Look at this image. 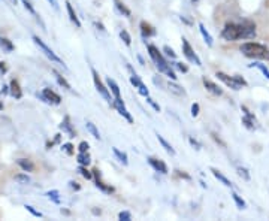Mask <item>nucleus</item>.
I'll return each mask as SVG.
<instances>
[{"label": "nucleus", "mask_w": 269, "mask_h": 221, "mask_svg": "<svg viewBox=\"0 0 269 221\" xmlns=\"http://www.w3.org/2000/svg\"><path fill=\"white\" fill-rule=\"evenodd\" d=\"M177 175H178V177H181V178H186V180H190V175H187V174H183L181 171H177Z\"/></svg>", "instance_id": "obj_47"}, {"label": "nucleus", "mask_w": 269, "mask_h": 221, "mask_svg": "<svg viewBox=\"0 0 269 221\" xmlns=\"http://www.w3.org/2000/svg\"><path fill=\"white\" fill-rule=\"evenodd\" d=\"M10 93H12V96L16 97V99H21V96H22V93H21V90H19V85H18V81H15V79L10 81Z\"/></svg>", "instance_id": "obj_26"}, {"label": "nucleus", "mask_w": 269, "mask_h": 221, "mask_svg": "<svg viewBox=\"0 0 269 221\" xmlns=\"http://www.w3.org/2000/svg\"><path fill=\"white\" fill-rule=\"evenodd\" d=\"M16 165H18L24 172H33V171H34V165L31 163V160H27V159H18V160H16Z\"/></svg>", "instance_id": "obj_20"}, {"label": "nucleus", "mask_w": 269, "mask_h": 221, "mask_svg": "<svg viewBox=\"0 0 269 221\" xmlns=\"http://www.w3.org/2000/svg\"><path fill=\"white\" fill-rule=\"evenodd\" d=\"M85 127H87V130L93 135V138H94V139H100V133H99V130H97L96 124H93L91 121H87Z\"/></svg>", "instance_id": "obj_28"}, {"label": "nucleus", "mask_w": 269, "mask_h": 221, "mask_svg": "<svg viewBox=\"0 0 269 221\" xmlns=\"http://www.w3.org/2000/svg\"><path fill=\"white\" fill-rule=\"evenodd\" d=\"M66 10H67V15H69V19L78 27V28H81V21H79V18H78V15H76V12L73 10V6L70 4V1H66Z\"/></svg>", "instance_id": "obj_14"}, {"label": "nucleus", "mask_w": 269, "mask_h": 221, "mask_svg": "<svg viewBox=\"0 0 269 221\" xmlns=\"http://www.w3.org/2000/svg\"><path fill=\"white\" fill-rule=\"evenodd\" d=\"M91 172H93V177H94V180H96V187H97V189H100L103 193H108V195L114 193V187L106 186V184L100 180V171H99V169H93Z\"/></svg>", "instance_id": "obj_11"}, {"label": "nucleus", "mask_w": 269, "mask_h": 221, "mask_svg": "<svg viewBox=\"0 0 269 221\" xmlns=\"http://www.w3.org/2000/svg\"><path fill=\"white\" fill-rule=\"evenodd\" d=\"M145 99H147V103H150V105L153 106V109H154L156 112H160V106H159V103H156V102H154V100H153V99H151L150 96H147Z\"/></svg>", "instance_id": "obj_41"}, {"label": "nucleus", "mask_w": 269, "mask_h": 221, "mask_svg": "<svg viewBox=\"0 0 269 221\" xmlns=\"http://www.w3.org/2000/svg\"><path fill=\"white\" fill-rule=\"evenodd\" d=\"M1 108H3V106H1V105H0V109H1Z\"/></svg>", "instance_id": "obj_52"}, {"label": "nucleus", "mask_w": 269, "mask_h": 221, "mask_svg": "<svg viewBox=\"0 0 269 221\" xmlns=\"http://www.w3.org/2000/svg\"><path fill=\"white\" fill-rule=\"evenodd\" d=\"M157 139H159V142L162 144V147L165 148V151H166L168 154L175 156V150L172 148V145H171V144H169V142H168V141H166L162 135H159V133H157Z\"/></svg>", "instance_id": "obj_22"}, {"label": "nucleus", "mask_w": 269, "mask_h": 221, "mask_svg": "<svg viewBox=\"0 0 269 221\" xmlns=\"http://www.w3.org/2000/svg\"><path fill=\"white\" fill-rule=\"evenodd\" d=\"M181 21H184V22H186V24H192V22H190V21H189V19H186V18H184V16H181Z\"/></svg>", "instance_id": "obj_50"}, {"label": "nucleus", "mask_w": 269, "mask_h": 221, "mask_svg": "<svg viewBox=\"0 0 269 221\" xmlns=\"http://www.w3.org/2000/svg\"><path fill=\"white\" fill-rule=\"evenodd\" d=\"M120 37H121V40L124 42L126 46H132V36L129 34L127 30H121L120 31Z\"/></svg>", "instance_id": "obj_29"}, {"label": "nucleus", "mask_w": 269, "mask_h": 221, "mask_svg": "<svg viewBox=\"0 0 269 221\" xmlns=\"http://www.w3.org/2000/svg\"><path fill=\"white\" fill-rule=\"evenodd\" d=\"M24 208H25V210H27V211H28V213H30L31 216H34V217H37V219H40V217H42V213L36 211V210H34L33 207H30V205H25Z\"/></svg>", "instance_id": "obj_40"}, {"label": "nucleus", "mask_w": 269, "mask_h": 221, "mask_svg": "<svg viewBox=\"0 0 269 221\" xmlns=\"http://www.w3.org/2000/svg\"><path fill=\"white\" fill-rule=\"evenodd\" d=\"M240 51L250 58H262V60H269V48L267 45L258 43V42H247L243 43Z\"/></svg>", "instance_id": "obj_3"}, {"label": "nucleus", "mask_w": 269, "mask_h": 221, "mask_svg": "<svg viewBox=\"0 0 269 221\" xmlns=\"http://www.w3.org/2000/svg\"><path fill=\"white\" fill-rule=\"evenodd\" d=\"M222 37L225 40L234 42L238 39H253L256 37V24L252 21L243 22H228L222 31Z\"/></svg>", "instance_id": "obj_1"}, {"label": "nucleus", "mask_w": 269, "mask_h": 221, "mask_svg": "<svg viewBox=\"0 0 269 221\" xmlns=\"http://www.w3.org/2000/svg\"><path fill=\"white\" fill-rule=\"evenodd\" d=\"M163 51H165V54H166L169 58H172V60H174V58H177V54H175V51H174V49H172L169 45H165V46H163Z\"/></svg>", "instance_id": "obj_37"}, {"label": "nucleus", "mask_w": 269, "mask_h": 221, "mask_svg": "<svg viewBox=\"0 0 269 221\" xmlns=\"http://www.w3.org/2000/svg\"><path fill=\"white\" fill-rule=\"evenodd\" d=\"M52 73H54V76H55L57 82H58V84H60V85H61L63 88H66V90L72 91V87H70V84H69V82H67V81H66V79H64V78H63V76H61V75H60L58 72H57V70H54Z\"/></svg>", "instance_id": "obj_25"}, {"label": "nucleus", "mask_w": 269, "mask_h": 221, "mask_svg": "<svg viewBox=\"0 0 269 221\" xmlns=\"http://www.w3.org/2000/svg\"><path fill=\"white\" fill-rule=\"evenodd\" d=\"M69 184H70V187H72L73 190H76V192H78V190H81V186H79L78 183H75V181H70Z\"/></svg>", "instance_id": "obj_46"}, {"label": "nucleus", "mask_w": 269, "mask_h": 221, "mask_svg": "<svg viewBox=\"0 0 269 221\" xmlns=\"http://www.w3.org/2000/svg\"><path fill=\"white\" fill-rule=\"evenodd\" d=\"M130 84H132L136 90H138L141 85H144V82H142V79L138 76V73H135V75H132V76H130Z\"/></svg>", "instance_id": "obj_30"}, {"label": "nucleus", "mask_w": 269, "mask_h": 221, "mask_svg": "<svg viewBox=\"0 0 269 221\" xmlns=\"http://www.w3.org/2000/svg\"><path fill=\"white\" fill-rule=\"evenodd\" d=\"M210 171H211V174H213V175H214V177H216V178H217V180H219V181H220L223 186H226V187H231V189L234 187V184H232V183H231V181H229V180H228V178H226V177H225V175H223V174H222L219 169H216V168H211Z\"/></svg>", "instance_id": "obj_17"}, {"label": "nucleus", "mask_w": 269, "mask_h": 221, "mask_svg": "<svg viewBox=\"0 0 269 221\" xmlns=\"http://www.w3.org/2000/svg\"><path fill=\"white\" fill-rule=\"evenodd\" d=\"M232 198H234V201H235V204H237V207H238L240 210H246V207H247V205H246V202H244V201H243V199H241L237 193H232Z\"/></svg>", "instance_id": "obj_35"}, {"label": "nucleus", "mask_w": 269, "mask_h": 221, "mask_svg": "<svg viewBox=\"0 0 269 221\" xmlns=\"http://www.w3.org/2000/svg\"><path fill=\"white\" fill-rule=\"evenodd\" d=\"M118 219L121 221H130L132 220V214H130L129 211H121V213L118 214Z\"/></svg>", "instance_id": "obj_38"}, {"label": "nucleus", "mask_w": 269, "mask_h": 221, "mask_svg": "<svg viewBox=\"0 0 269 221\" xmlns=\"http://www.w3.org/2000/svg\"><path fill=\"white\" fill-rule=\"evenodd\" d=\"M10 1H12V3H15V4H16V1H18V0H10Z\"/></svg>", "instance_id": "obj_51"}, {"label": "nucleus", "mask_w": 269, "mask_h": 221, "mask_svg": "<svg viewBox=\"0 0 269 221\" xmlns=\"http://www.w3.org/2000/svg\"><path fill=\"white\" fill-rule=\"evenodd\" d=\"M199 31H201L202 37L205 39L207 45H208V46H213V36L210 34V31H208V30L205 28V25H204L202 22H199Z\"/></svg>", "instance_id": "obj_21"}, {"label": "nucleus", "mask_w": 269, "mask_h": 221, "mask_svg": "<svg viewBox=\"0 0 269 221\" xmlns=\"http://www.w3.org/2000/svg\"><path fill=\"white\" fill-rule=\"evenodd\" d=\"M0 48L4 52H10V51H13V43L6 37H0Z\"/></svg>", "instance_id": "obj_27"}, {"label": "nucleus", "mask_w": 269, "mask_h": 221, "mask_svg": "<svg viewBox=\"0 0 269 221\" xmlns=\"http://www.w3.org/2000/svg\"><path fill=\"white\" fill-rule=\"evenodd\" d=\"M94 25L97 27V30H100V31H106V28L103 27V24H100V22H94Z\"/></svg>", "instance_id": "obj_48"}, {"label": "nucleus", "mask_w": 269, "mask_h": 221, "mask_svg": "<svg viewBox=\"0 0 269 221\" xmlns=\"http://www.w3.org/2000/svg\"><path fill=\"white\" fill-rule=\"evenodd\" d=\"M141 33H142V36L144 37H151V36H156V28L151 25V24H148L147 21H141Z\"/></svg>", "instance_id": "obj_15"}, {"label": "nucleus", "mask_w": 269, "mask_h": 221, "mask_svg": "<svg viewBox=\"0 0 269 221\" xmlns=\"http://www.w3.org/2000/svg\"><path fill=\"white\" fill-rule=\"evenodd\" d=\"M112 153H114V156L117 157V160H118L121 165H124V166L129 165V159H127V154H126V153H121L118 148H112Z\"/></svg>", "instance_id": "obj_23"}, {"label": "nucleus", "mask_w": 269, "mask_h": 221, "mask_svg": "<svg viewBox=\"0 0 269 221\" xmlns=\"http://www.w3.org/2000/svg\"><path fill=\"white\" fill-rule=\"evenodd\" d=\"M33 42L36 43V46H37V48H39V49H40V51H42V52H43L52 63H57V64L64 66L63 60H61V58H60V57H58V55H57V54H55V52H54V51H52V49H51V48H49V46H48L39 36H33Z\"/></svg>", "instance_id": "obj_5"}, {"label": "nucleus", "mask_w": 269, "mask_h": 221, "mask_svg": "<svg viewBox=\"0 0 269 221\" xmlns=\"http://www.w3.org/2000/svg\"><path fill=\"white\" fill-rule=\"evenodd\" d=\"M106 84H108V88H109V91H111V94L117 99V97H121V91H120V87H118V84L112 79V78H108L106 79Z\"/></svg>", "instance_id": "obj_18"}, {"label": "nucleus", "mask_w": 269, "mask_h": 221, "mask_svg": "<svg viewBox=\"0 0 269 221\" xmlns=\"http://www.w3.org/2000/svg\"><path fill=\"white\" fill-rule=\"evenodd\" d=\"M15 181L19 183V184H28L30 183V177L27 174H19V175H15Z\"/></svg>", "instance_id": "obj_34"}, {"label": "nucleus", "mask_w": 269, "mask_h": 221, "mask_svg": "<svg viewBox=\"0 0 269 221\" xmlns=\"http://www.w3.org/2000/svg\"><path fill=\"white\" fill-rule=\"evenodd\" d=\"M48 3L54 7V9H58V4H57V0H48Z\"/></svg>", "instance_id": "obj_49"}, {"label": "nucleus", "mask_w": 269, "mask_h": 221, "mask_svg": "<svg viewBox=\"0 0 269 221\" xmlns=\"http://www.w3.org/2000/svg\"><path fill=\"white\" fill-rule=\"evenodd\" d=\"M91 75H93V82H94V87H96V90L99 91V94L108 102V103H111L112 102V99H111V91H109V88H106L105 87V84L102 82V79H100V76H99V73L96 72V69H93L91 67Z\"/></svg>", "instance_id": "obj_6"}, {"label": "nucleus", "mask_w": 269, "mask_h": 221, "mask_svg": "<svg viewBox=\"0 0 269 221\" xmlns=\"http://www.w3.org/2000/svg\"><path fill=\"white\" fill-rule=\"evenodd\" d=\"M78 172H79L85 180H91V178H93V172H90V171L87 169V166H81V165H79Z\"/></svg>", "instance_id": "obj_31"}, {"label": "nucleus", "mask_w": 269, "mask_h": 221, "mask_svg": "<svg viewBox=\"0 0 269 221\" xmlns=\"http://www.w3.org/2000/svg\"><path fill=\"white\" fill-rule=\"evenodd\" d=\"M60 129H61L64 133H67L70 139H72V138H75V130H73V127H72V124H70V118H69L67 115H66V117H64V120L61 121Z\"/></svg>", "instance_id": "obj_16"}, {"label": "nucleus", "mask_w": 269, "mask_h": 221, "mask_svg": "<svg viewBox=\"0 0 269 221\" xmlns=\"http://www.w3.org/2000/svg\"><path fill=\"white\" fill-rule=\"evenodd\" d=\"M204 81V85H205V88L210 91V93H213V94H216V96H222L223 94V90L217 85V84H214L211 79H208V78H204L202 79Z\"/></svg>", "instance_id": "obj_13"}, {"label": "nucleus", "mask_w": 269, "mask_h": 221, "mask_svg": "<svg viewBox=\"0 0 269 221\" xmlns=\"http://www.w3.org/2000/svg\"><path fill=\"white\" fill-rule=\"evenodd\" d=\"M174 66H175L180 72H183V73H187V72H189V67H187V64H184V63H174Z\"/></svg>", "instance_id": "obj_43"}, {"label": "nucleus", "mask_w": 269, "mask_h": 221, "mask_svg": "<svg viewBox=\"0 0 269 221\" xmlns=\"http://www.w3.org/2000/svg\"><path fill=\"white\" fill-rule=\"evenodd\" d=\"M216 76H217L220 81H223L228 87H231L232 90H235V91L241 90L243 87H247V81H246L244 78H241L240 75L229 76V75H226V73H223V72H217Z\"/></svg>", "instance_id": "obj_4"}, {"label": "nucleus", "mask_w": 269, "mask_h": 221, "mask_svg": "<svg viewBox=\"0 0 269 221\" xmlns=\"http://www.w3.org/2000/svg\"><path fill=\"white\" fill-rule=\"evenodd\" d=\"M112 105H114V108L117 109V112L124 118V120H127L130 124L133 123V117H132V114L127 111V108H126V105H124V102L121 100V97H117V99H114L112 100Z\"/></svg>", "instance_id": "obj_9"}, {"label": "nucleus", "mask_w": 269, "mask_h": 221, "mask_svg": "<svg viewBox=\"0 0 269 221\" xmlns=\"http://www.w3.org/2000/svg\"><path fill=\"white\" fill-rule=\"evenodd\" d=\"M88 148H90V145H88V142H85V141H82V142L78 145V151H79V153H88Z\"/></svg>", "instance_id": "obj_42"}, {"label": "nucleus", "mask_w": 269, "mask_h": 221, "mask_svg": "<svg viewBox=\"0 0 269 221\" xmlns=\"http://www.w3.org/2000/svg\"><path fill=\"white\" fill-rule=\"evenodd\" d=\"M238 175H240V177H243L246 181H250V174L247 172V169H244V168H238Z\"/></svg>", "instance_id": "obj_39"}, {"label": "nucleus", "mask_w": 269, "mask_h": 221, "mask_svg": "<svg viewBox=\"0 0 269 221\" xmlns=\"http://www.w3.org/2000/svg\"><path fill=\"white\" fill-rule=\"evenodd\" d=\"M46 196H48V199H49V201H52L54 204H57V205L60 204V198H58L60 195H58V192H57V190H51V192H48V193H46Z\"/></svg>", "instance_id": "obj_32"}, {"label": "nucleus", "mask_w": 269, "mask_h": 221, "mask_svg": "<svg viewBox=\"0 0 269 221\" xmlns=\"http://www.w3.org/2000/svg\"><path fill=\"white\" fill-rule=\"evenodd\" d=\"M76 160H78V163H79L81 166H88V165L91 163V157H90L88 153H79V154L76 156Z\"/></svg>", "instance_id": "obj_24"}, {"label": "nucleus", "mask_w": 269, "mask_h": 221, "mask_svg": "<svg viewBox=\"0 0 269 221\" xmlns=\"http://www.w3.org/2000/svg\"><path fill=\"white\" fill-rule=\"evenodd\" d=\"M154 84H159V85H165L166 88H168V91L169 93H172V94H175V96H186V90L181 87V85H178L177 82H171V81H168V82H165L160 76L157 78V76H154Z\"/></svg>", "instance_id": "obj_7"}, {"label": "nucleus", "mask_w": 269, "mask_h": 221, "mask_svg": "<svg viewBox=\"0 0 269 221\" xmlns=\"http://www.w3.org/2000/svg\"><path fill=\"white\" fill-rule=\"evenodd\" d=\"M148 54H150L151 60L154 61L156 67L159 69V72L165 73V75H166V76H169L172 81H177V73L174 72V69L171 67L169 61L163 57V54L159 51V48H157V46H154V45H148Z\"/></svg>", "instance_id": "obj_2"}, {"label": "nucleus", "mask_w": 269, "mask_h": 221, "mask_svg": "<svg viewBox=\"0 0 269 221\" xmlns=\"http://www.w3.org/2000/svg\"><path fill=\"white\" fill-rule=\"evenodd\" d=\"M252 67H258L264 75H265V78H268L269 79V69L265 66V64H262V63H253V64H250Z\"/></svg>", "instance_id": "obj_33"}, {"label": "nucleus", "mask_w": 269, "mask_h": 221, "mask_svg": "<svg viewBox=\"0 0 269 221\" xmlns=\"http://www.w3.org/2000/svg\"><path fill=\"white\" fill-rule=\"evenodd\" d=\"M40 96L46 103H52V105H60L61 103V97L55 91H52L51 88H43Z\"/></svg>", "instance_id": "obj_10"}, {"label": "nucleus", "mask_w": 269, "mask_h": 221, "mask_svg": "<svg viewBox=\"0 0 269 221\" xmlns=\"http://www.w3.org/2000/svg\"><path fill=\"white\" fill-rule=\"evenodd\" d=\"M61 150H63L66 154H69V156H72V154L75 153V147H73L72 144H69V142H67V144H63V145H61Z\"/></svg>", "instance_id": "obj_36"}, {"label": "nucleus", "mask_w": 269, "mask_h": 221, "mask_svg": "<svg viewBox=\"0 0 269 221\" xmlns=\"http://www.w3.org/2000/svg\"><path fill=\"white\" fill-rule=\"evenodd\" d=\"M114 6H115V9L123 15V16H126V18H130V15H132V12H130V9L121 1V0H114Z\"/></svg>", "instance_id": "obj_19"}, {"label": "nucleus", "mask_w": 269, "mask_h": 221, "mask_svg": "<svg viewBox=\"0 0 269 221\" xmlns=\"http://www.w3.org/2000/svg\"><path fill=\"white\" fill-rule=\"evenodd\" d=\"M189 142H190V145H192V147H193L195 150H198V151H199V150L202 148V145H201V144H199V142H198V141H196L195 138H189Z\"/></svg>", "instance_id": "obj_45"}, {"label": "nucleus", "mask_w": 269, "mask_h": 221, "mask_svg": "<svg viewBox=\"0 0 269 221\" xmlns=\"http://www.w3.org/2000/svg\"><path fill=\"white\" fill-rule=\"evenodd\" d=\"M147 160H148L150 166H151L156 172H160V174H163V175H166V174H168V166H166V163H165L163 160H160V159H154V157H148Z\"/></svg>", "instance_id": "obj_12"}, {"label": "nucleus", "mask_w": 269, "mask_h": 221, "mask_svg": "<svg viewBox=\"0 0 269 221\" xmlns=\"http://www.w3.org/2000/svg\"><path fill=\"white\" fill-rule=\"evenodd\" d=\"M199 111H201L199 103H193V105H192V117H198V115H199Z\"/></svg>", "instance_id": "obj_44"}, {"label": "nucleus", "mask_w": 269, "mask_h": 221, "mask_svg": "<svg viewBox=\"0 0 269 221\" xmlns=\"http://www.w3.org/2000/svg\"><path fill=\"white\" fill-rule=\"evenodd\" d=\"M183 54L186 55V58L190 63H195L196 66H202V61H201L199 55L195 52V49L192 48V45L189 43V40L186 37H183Z\"/></svg>", "instance_id": "obj_8"}]
</instances>
